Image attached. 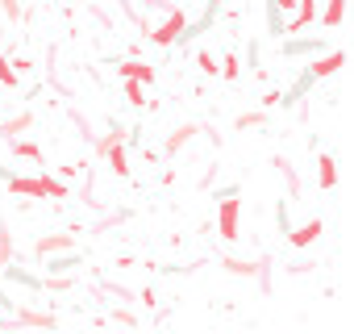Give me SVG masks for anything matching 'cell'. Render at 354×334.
<instances>
[{"mask_svg":"<svg viewBox=\"0 0 354 334\" xmlns=\"http://www.w3.org/2000/svg\"><path fill=\"white\" fill-rule=\"evenodd\" d=\"M217 238L221 243H238L242 238V201H238V193L217 201Z\"/></svg>","mask_w":354,"mask_h":334,"instance_id":"obj_1","label":"cell"},{"mask_svg":"<svg viewBox=\"0 0 354 334\" xmlns=\"http://www.w3.org/2000/svg\"><path fill=\"white\" fill-rule=\"evenodd\" d=\"M184 26H188V13L184 9H167L158 26H146V38L154 46H175V42H180V34H184Z\"/></svg>","mask_w":354,"mask_h":334,"instance_id":"obj_2","label":"cell"},{"mask_svg":"<svg viewBox=\"0 0 354 334\" xmlns=\"http://www.w3.org/2000/svg\"><path fill=\"white\" fill-rule=\"evenodd\" d=\"M0 180L9 184V193H13V197L46 201V197H42V172H38V176H17V172H9V167H0Z\"/></svg>","mask_w":354,"mask_h":334,"instance_id":"obj_3","label":"cell"},{"mask_svg":"<svg viewBox=\"0 0 354 334\" xmlns=\"http://www.w3.org/2000/svg\"><path fill=\"white\" fill-rule=\"evenodd\" d=\"M321 234H325V222H321V218H308L304 226H292L283 238H288V247H292V251H308V247H317V243H321Z\"/></svg>","mask_w":354,"mask_h":334,"instance_id":"obj_4","label":"cell"},{"mask_svg":"<svg viewBox=\"0 0 354 334\" xmlns=\"http://www.w3.org/2000/svg\"><path fill=\"white\" fill-rule=\"evenodd\" d=\"M321 51H329V38L325 34H308V38H283V59H313V55H321Z\"/></svg>","mask_w":354,"mask_h":334,"instance_id":"obj_5","label":"cell"},{"mask_svg":"<svg viewBox=\"0 0 354 334\" xmlns=\"http://www.w3.org/2000/svg\"><path fill=\"white\" fill-rule=\"evenodd\" d=\"M337 67H346V51L342 46H329V51H321V55H313V63L304 67L313 80H329Z\"/></svg>","mask_w":354,"mask_h":334,"instance_id":"obj_6","label":"cell"},{"mask_svg":"<svg viewBox=\"0 0 354 334\" xmlns=\"http://www.w3.org/2000/svg\"><path fill=\"white\" fill-rule=\"evenodd\" d=\"M217 13H221V0H205V13H201L196 21H188V26H184V34H180V42H192V38H201V34H209V30H213V21H217Z\"/></svg>","mask_w":354,"mask_h":334,"instance_id":"obj_7","label":"cell"},{"mask_svg":"<svg viewBox=\"0 0 354 334\" xmlns=\"http://www.w3.org/2000/svg\"><path fill=\"white\" fill-rule=\"evenodd\" d=\"M317 5H321V0H296V5H292V21H283V34L308 30V26L317 21Z\"/></svg>","mask_w":354,"mask_h":334,"instance_id":"obj_8","label":"cell"},{"mask_svg":"<svg viewBox=\"0 0 354 334\" xmlns=\"http://www.w3.org/2000/svg\"><path fill=\"white\" fill-rule=\"evenodd\" d=\"M0 280H5V284H21L26 292H42V276H34V272H26V267H17L13 259L5 263V272H0Z\"/></svg>","mask_w":354,"mask_h":334,"instance_id":"obj_9","label":"cell"},{"mask_svg":"<svg viewBox=\"0 0 354 334\" xmlns=\"http://www.w3.org/2000/svg\"><path fill=\"white\" fill-rule=\"evenodd\" d=\"M117 76H121V80H142L146 88L158 80V71H154L150 63H142V59H125V63H117Z\"/></svg>","mask_w":354,"mask_h":334,"instance_id":"obj_10","label":"cell"},{"mask_svg":"<svg viewBox=\"0 0 354 334\" xmlns=\"http://www.w3.org/2000/svg\"><path fill=\"white\" fill-rule=\"evenodd\" d=\"M317 184H321L325 193H333V188H337V159H333L329 150H321V155H317Z\"/></svg>","mask_w":354,"mask_h":334,"instance_id":"obj_11","label":"cell"},{"mask_svg":"<svg viewBox=\"0 0 354 334\" xmlns=\"http://www.w3.org/2000/svg\"><path fill=\"white\" fill-rule=\"evenodd\" d=\"M75 267H84V251H75V247H67V255H50V263H46V276H59V272H75Z\"/></svg>","mask_w":354,"mask_h":334,"instance_id":"obj_12","label":"cell"},{"mask_svg":"<svg viewBox=\"0 0 354 334\" xmlns=\"http://www.w3.org/2000/svg\"><path fill=\"white\" fill-rule=\"evenodd\" d=\"M221 267H225L230 276L254 280V276H263V267H267V263H263V259H230V255H225V259H221Z\"/></svg>","mask_w":354,"mask_h":334,"instance_id":"obj_13","label":"cell"},{"mask_svg":"<svg viewBox=\"0 0 354 334\" xmlns=\"http://www.w3.org/2000/svg\"><path fill=\"white\" fill-rule=\"evenodd\" d=\"M67 247H75V238H71V234H46V238H38V243H34V255H38V259H46V255H55V251H67Z\"/></svg>","mask_w":354,"mask_h":334,"instance_id":"obj_14","label":"cell"},{"mask_svg":"<svg viewBox=\"0 0 354 334\" xmlns=\"http://www.w3.org/2000/svg\"><path fill=\"white\" fill-rule=\"evenodd\" d=\"M9 326H42V330H50L55 317L50 313H38V309H13L9 313Z\"/></svg>","mask_w":354,"mask_h":334,"instance_id":"obj_15","label":"cell"},{"mask_svg":"<svg viewBox=\"0 0 354 334\" xmlns=\"http://www.w3.org/2000/svg\"><path fill=\"white\" fill-rule=\"evenodd\" d=\"M104 159H109V167H113V176H121V180H129V155H125V142H117V146H109L104 150Z\"/></svg>","mask_w":354,"mask_h":334,"instance_id":"obj_16","label":"cell"},{"mask_svg":"<svg viewBox=\"0 0 354 334\" xmlns=\"http://www.w3.org/2000/svg\"><path fill=\"white\" fill-rule=\"evenodd\" d=\"M242 71H246V67H242V55H238V51H225V55H221V76H217V80L238 84V80H242Z\"/></svg>","mask_w":354,"mask_h":334,"instance_id":"obj_17","label":"cell"},{"mask_svg":"<svg viewBox=\"0 0 354 334\" xmlns=\"http://www.w3.org/2000/svg\"><path fill=\"white\" fill-rule=\"evenodd\" d=\"M9 142H13V155H17V159H30V163H38V167L46 163L38 142H30V138H9Z\"/></svg>","mask_w":354,"mask_h":334,"instance_id":"obj_18","label":"cell"},{"mask_svg":"<svg viewBox=\"0 0 354 334\" xmlns=\"http://www.w3.org/2000/svg\"><path fill=\"white\" fill-rule=\"evenodd\" d=\"M42 197H46V201H67L71 188H67V180H55L50 172H42Z\"/></svg>","mask_w":354,"mask_h":334,"instance_id":"obj_19","label":"cell"},{"mask_svg":"<svg viewBox=\"0 0 354 334\" xmlns=\"http://www.w3.org/2000/svg\"><path fill=\"white\" fill-rule=\"evenodd\" d=\"M192 134H196V125H192V121H184L180 130H171V138H167V146H162V150H167V155H175L180 146H188V142H192Z\"/></svg>","mask_w":354,"mask_h":334,"instance_id":"obj_20","label":"cell"},{"mask_svg":"<svg viewBox=\"0 0 354 334\" xmlns=\"http://www.w3.org/2000/svg\"><path fill=\"white\" fill-rule=\"evenodd\" d=\"M342 13H346V0H325L321 26H325V30H337V26H342Z\"/></svg>","mask_w":354,"mask_h":334,"instance_id":"obj_21","label":"cell"},{"mask_svg":"<svg viewBox=\"0 0 354 334\" xmlns=\"http://www.w3.org/2000/svg\"><path fill=\"white\" fill-rule=\"evenodd\" d=\"M121 92H125V100L133 109H146V84L142 80H121Z\"/></svg>","mask_w":354,"mask_h":334,"instance_id":"obj_22","label":"cell"},{"mask_svg":"<svg viewBox=\"0 0 354 334\" xmlns=\"http://www.w3.org/2000/svg\"><path fill=\"white\" fill-rule=\"evenodd\" d=\"M196 67H201V76H209V80L221 76V59H217L213 51H196Z\"/></svg>","mask_w":354,"mask_h":334,"instance_id":"obj_23","label":"cell"},{"mask_svg":"<svg viewBox=\"0 0 354 334\" xmlns=\"http://www.w3.org/2000/svg\"><path fill=\"white\" fill-rule=\"evenodd\" d=\"M42 288H50V292H71V288H75V276H71V272H59V276H42Z\"/></svg>","mask_w":354,"mask_h":334,"instance_id":"obj_24","label":"cell"},{"mask_svg":"<svg viewBox=\"0 0 354 334\" xmlns=\"http://www.w3.org/2000/svg\"><path fill=\"white\" fill-rule=\"evenodd\" d=\"M250 125H267V113L263 109H250V113H238L234 117V130H250Z\"/></svg>","mask_w":354,"mask_h":334,"instance_id":"obj_25","label":"cell"},{"mask_svg":"<svg viewBox=\"0 0 354 334\" xmlns=\"http://www.w3.org/2000/svg\"><path fill=\"white\" fill-rule=\"evenodd\" d=\"M30 113H21V117H13V121H5V125H0V134H5V138H17V134H26L30 130Z\"/></svg>","mask_w":354,"mask_h":334,"instance_id":"obj_26","label":"cell"},{"mask_svg":"<svg viewBox=\"0 0 354 334\" xmlns=\"http://www.w3.org/2000/svg\"><path fill=\"white\" fill-rule=\"evenodd\" d=\"M242 67H250V76H259L263 67H259V38H250L246 42V55H242Z\"/></svg>","mask_w":354,"mask_h":334,"instance_id":"obj_27","label":"cell"},{"mask_svg":"<svg viewBox=\"0 0 354 334\" xmlns=\"http://www.w3.org/2000/svg\"><path fill=\"white\" fill-rule=\"evenodd\" d=\"M0 84H5V88H17V84H21V71H17L9 59H0Z\"/></svg>","mask_w":354,"mask_h":334,"instance_id":"obj_28","label":"cell"},{"mask_svg":"<svg viewBox=\"0 0 354 334\" xmlns=\"http://www.w3.org/2000/svg\"><path fill=\"white\" fill-rule=\"evenodd\" d=\"M275 222H279V234H288V230H292V213H288V201H279V209H275Z\"/></svg>","mask_w":354,"mask_h":334,"instance_id":"obj_29","label":"cell"},{"mask_svg":"<svg viewBox=\"0 0 354 334\" xmlns=\"http://www.w3.org/2000/svg\"><path fill=\"white\" fill-rule=\"evenodd\" d=\"M267 5H271V9H279V13H292L296 0H267Z\"/></svg>","mask_w":354,"mask_h":334,"instance_id":"obj_30","label":"cell"},{"mask_svg":"<svg viewBox=\"0 0 354 334\" xmlns=\"http://www.w3.org/2000/svg\"><path fill=\"white\" fill-rule=\"evenodd\" d=\"M234 193H242V188H238V184H225V188H217V193H213V201H221V197H234Z\"/></svg>","mask_w":354,"mask_h":334,"instance_id":"obj_31","label":"cell"},{"mask_svg":"<svg viewBox=\"0 0 354 334\" xmlns=\"http://www.w3.org/2000/svg\"><path fill=\"white\" fill-rule=\"evenodd\" d=\"M0 326H9V313H5V309H0Z\"/></svg>","mask_w":354,"mask_h":334,"instance_id":"obj_32","label":"cell"}]
</instances>
